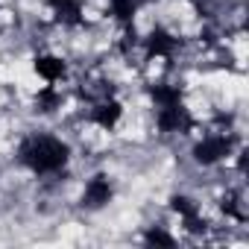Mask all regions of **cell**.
<instances>
[{
    "label": "cell",
    "mask_w": 249,
    "mask_h": 249,
    "mask_svg": "<svg viewBox=\"0 0 249 249\" xmlns=\"http://www.w3.org/2000/svg\"><path fill=\"white\" fill-rule=\"evenodd\" d=\"M18 159L36 173H56L68 161V147L53 135H33L21 144Z\"/></svg>",
    "instance_id": "6da1fadb"
},
{
    "label": "cell",
    "mask_w": 249,
    "mask_h": 249,
    "mask_svg": "<svg viewBox=\"0 0 249 249\" xmlns=\"http://www.w3.org/2000/svg\"><path fill=\"white\" fill-rule=\"evenodd\" d=\"M231 138L229 135H205L196 147H194V159L199 161V164H217V161H223L229 153H231Z\"/></svg>",
    "instance_id": "7a4b0ae2"
},
{
    "label": "cell",
    "mask_w": 249,
    "mask_h": 249,
    "mask_svg": "<svg viewBox=\"0 0 249 249\" xmlns=\"http://www.w3.org/2000/svg\"><path fill=\"white\" fill-rule=\"evenodd\" d=\"M120 114H123V106H120L117 100H111V97H103V100L91 108V120L97 123V126H103V129H111L114 123L120 120Z\"/></svg>",
    "instance_id": "3957f363"
},
{
    "label": "cell",
    "mask_w": 249,
    "mask_h": 249,
    "mask_svg": "<svg viewBox=\"0 0 249 249\" xmlns=\"http://www.w3.org/2000/svg\"><path fill=\"white\" fill-rule=\"evenodd\" d=\"M82 199H85L88 208H103V205H108V199H111V182H108L106 176H94V179H88Z\"/></svg>",
    "instance_id": "277c9868"
},
{
    "label": "cell",
    "mask_w": 249,
    "mask_h": 249,
    "mask_svg": "<svg viewBox=\"0 0 249 249\" xmlns=\"http://www.w3.org/2000/svg\"><path fill=\"white\" fill-rule=\"evenodd\" d=\"M56 21L68 24V27H79L82 24V0H50Z\"/></svg>",
    "instance_id": "5b68a950"
},
{
    "label": "cell",
    "mask_w": 249,
    "mask_h": 249,
    "mask_svg": "<svg viewBox=\"0 0 249 249\" xmlns=\"http://www.w3.org/2000/svg\"><path fill=\"white\" fill-rule=\"evenodd\" d=\"M144 47H147V56H170L176 50V38L167 33V30H153L147 38H144Z\"/></svg>",
    "instance_id": "8992f818"
},
{
    "label": "cell",
    "mask_w": 249,
    "mask_h": 249,
    "mask_svg": "<svg viewBox=\"0 0 249 249\" xmlns=\"http://www.w3.org/2000/svg\"><path fill=\"white\" fill-rule=\"evenodd\" d=\"M36 73H38L41 79H47V82H59V79L68 73V65H65L59 56L44 53V56H38V59H36Z\"/></svg>",
    "instance_id": "52a82bcc"
},
{
    "label": "cell",
    "mask_w": 249,
    "mask_h": 249,
    "mask_svg": "<svg viewBox=\"0 0 249 249\" xmlns=\"http://www.w3.org/2000/svg\"><path fill=\"white\" fill-rule=\"evenodd\" d=\"M150 94H153V100L159 103V108L182 103V91H179V85H167V82H161V85H153Z\"/></svg>",
    "instance_id": "ba28073f"
},
{
    "label": "cell",
    "mask_w": 249,
    "mask_h": 249,
    "mask_svg": "<svg viewBox=\"0 0 249 249\" xmlns=\"http://www.w3.org/2000/svg\"><path fill=\"white\" fill-rule=\"evenodd\" d=\"M38 108H44V111H53V108H59L62 106V94L59 91H53V88H44V91H38Z\"/></svg>",
    "instance_id": "9c48e42d"
},
{
    "label": "cell",
    "mask_w": 249,
    "mask_h": 249,
    "mask_svg": "<svg viewBox=\"0 0 249 249\" xmlns=\"http://www.w3.org/2000/svg\"><path fill=\"white\" fill-rule=\"evenodd\" d=\"M147 243H161V246H173L176 240L167 234V231H161V229H150L147 231Z\"/></svg>",
    "instance_id": "30bf717a"
}]
</instances>
